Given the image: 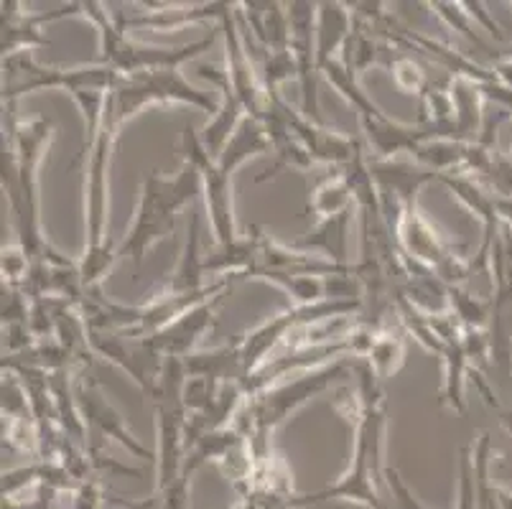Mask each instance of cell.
I'll return each instance as SVG.
<instances>
[{
	"label": "cell",
	"mask_w": 512,
	"mask_h": 509,
	"mask_svg": "<svg viewBox=\"0 0 512 509\" xmlns=\"http://www.w3.org/2000/svg\"><path fill=\"white\" fill-rule=\"evenodd\" d=\"M54 138V123L46 115L21 120L16 105H6V135H3V191L8 196L18 245L31 263L57 258L41 230L39 166Z\"/></svg>",
	"instance_id": "cell-1"
},
{
	"label": "cell",
	"mask_w": 512,
	"mask_h": 509,
	"mask_svg": "<svg viewBox=\"0 0 512 509\" xmlns=\"http://www.w3.org/2000/svg\"><path fill=\"white\" fill-rule=\"evenodd\" d=\"M357 403H355V448L349 469L337 482L316 489L309 494H296L293 507L319 502H352L365 509H385V502L377 492V482L383 479V446L385 423H388V392L385 382L370 370V364L360 359L357 367Z\"/></svg>",
	"instance_id": "cell-2"
},
{
	"label": "cell",
	"mask_w": 512,
	"mask_h": 509,
	"mask_svg": "<svg viewBox=\"0 0 512 509\" xmlns=\"http://www.w3.org/2000/svg\"><path fill=\"white\" fill-rule=\"evenodd\" d=\"M362 357H339L329 364H321L314 370H306L304 375L296 377L286 385H273L260 395L245 398L240 413H237L232 426L242 433L245 443H248L250 459H263V456L273 454V433L291 418L296 410L304 408L309 400L316 395L327 392L337 382H344L347 377L357 375Z\"/></svg>",
	"instance_id": "cell-3"
},
{
	"label": "cell",
	"mask_w": 512,
	"mask_h": 509,
	"mask_svg": "<svg viewBox=\"0 0 512 509\" xmlns=\"http://www.w3.org/2000/svg\"><path fill=\"white\" fill-rule=\"evenodd\" d=\"M199 194H202V174L192 163L184 161L174 179H166L158 171H151L141 184L136 219L118 245V260L128 258L133 260L136 268H141L148 250L174 235L179 212L192 207Z\"/></svg>",
	"instance_id": "cell-4"
},
{
	"label": "cell",
	"mask_w": 512,
	"mask_h": 509,
	"mask_svg": "<svg viewBox=\"0 0 512 509\" xmlns=\"http://www.w3.org/2000/svg\"><path fill=\"white\" fill-rule=\"evenodd\" d=\"M82 16L97 28L100 36V64L115 69L118 74H138L153 72V69H179L181 64L192 62L204 51L212 49L217 41V31H212L204 39L192 41L184 46H146L128 39L123 28L115 23L113 13L107 11L102 3L85 0L82 3Z\"/></svg>",
	"instance_id": "cell-5"
},
{
	"label": "cell",
	"mask_w": 512,
	"mask_h": 509,
	"mask_svg": "<svg viewBox=\"0 0 512 509\" xmlns=\"http://www.w3.org/2000/svg\"><path fill=\"white\" fill-rule=\"evenodd\" d=\"M186 367L184 359H166L161 380L151 403L156 408V492H166L181 479L186 461V418L189 410L184 403Z\"/></svg>",
	"instance_id": "cell-6"
},
{
	"label": "cell",
	"mask_w": 512,
	"mask_h": 509,
	"mask_svg": "<svg viewBox=\"0 0 512 509\" xmlns=\"http://www.w3.org/2000/svg\"><path fill=\"white\" fill-rule=\"evenodd\" d=\"M192 105L197 110L217 115L220 102H214L209 92L197 90L179 69H153V72L123 74L113 92H107V110L115 123L123 128L148 105Z\"/></svg>",
	"instance_id": "cell-7"
},
{
	"label": "cell",
	"mask_w": 512,
	"mask_h": 509,
	"mask_svg": "<svg viewBox=\"0 0 512 509\" xmlns=\"http://www.w3.org/2000/svg\"><path fill=\"white\" fill-rule=\"evenodd\" d=\"M120 74L105 64L92 67H46L34 56V51H18L3 56V105H18L23 95L39 90H67L69 95L79 90L113 92Z\"/></svg>",
	"instance_id": "cell-8"
},
{
	"label": "cell",
	"mask_w": 512,
	"mask_h": 509,
	"mask_svg": "<svg viewBox=\"0 0 512 509\" xmlns=\"http://www.w3.org/2000/svg\"><path fill=\"white\" fill-rule=\"evenodd\" d=\"M77 403L82 415H85L87 431H90V441H87V454H90L92 466L95 469H110V471H120V474H130L138 476L141 471L130 469V466L118 464L113 459H105V443L113 438L118 441L120 446L128 448V454L138 456V459H156V454H151L136 436L125 426V418L118 413L110 400L105 398V392L102 387L97 385L95 380H85V377H79L77 380Z\"/></svg>",
	"instance_id": "cell-9"
},
{
	"label": "cell",
	"mask_w": 512,
	"mask_h": 509,
	"mask_svg": "<svg viewBox=\"0 0 512 509\" xmlns=\"http://www.w3.org/2000/svg\"><path fill=\"white\" fill-rule=\"evenodd\" d=\"M181 153H184V161L197 166L202 174V196L214 240L220 247L232 245L240 240L235 224V204H232V174L217 163V158L209 156L192 125H186L181 133Z\"/></svg>",
	"instance_id": "cell-10"
},
{
	"label": "cell",
	"mask_w": 512,
	"mask_h": 509,
	"mask_svg": "<svg viewBox=\"0 0 512 509\" xmlns=\"http://www.w3.org/2000/svg\"><path fill=\"white\" fill-rule=\"evenodd\" d=\"M288 6L291 54L301 90V112L314 123H324L319 112V59H316V6L309 0H293Z\"/></svg>",
	"instance_id": "cell-11"
},
{
	"label": "cell",
	"mask_w": 512,
	"mask_h": 509,
	"mask_svg": "<svg viewBox=\"0 0 512 509\" xmlns=\"http://www.w3.org/2000/svg\"><path fill=\"white\" fill-rule=\"evenodd\" d=\"M90 349L92 354H100L128 372L148 398L156 392L166 357L156 352L148 336L138 339V336L115 334V331H90Z\"/></svg>",
	"instance_id": "cell-12"
},
{
	"label": "cell",
	"mask_w": 512,
	"mask_h": 509,
	"mask_svg": "<svg viewBox=\"0 0 512 509\" xmlns=\"http://www.w3.org/2000/svg\"><path fill=\"white\" fill-rule=\"evenodd\" d=\"M390 227L398 237L403 255L431 270H439L446 260L454 258L456 252H462L423 217L418 202L400 204V212L390 219Z\"/></svg>",
	"instance_id": "cell-13"
},
{
	"label": "cell",
	"mask_w": 512,
	"mask_h": 509,
	"mask_svg": "<svg viewBox=\"0 0 512 509\" xmlns=\"http://www.w3.org/2000/svg\"><path fill=\"white\" fill-rule=\"evenodd\" d=\"M232 286L220 291L217 296L207 298L199 306H194L192 311H186L184 316L169 324L166 329H161L158 334L148 336L151 344L156 347V352L166 359H186L194 352L197 342L217 324V308L222 306L227 296H230Z\"/></svg>",
	"instance_id": "cell-14"
},
{
	"label": "cell",
	"mask_w": 512,
	"mask_h": 509,
	"mask_svg": "<svg viewBox=\"0 0 512 509\" xmlns=\"http://www.w3.org/2000/svg\"><path fill=\"white\" fill-rule=\"evenodd\" d=\"M3 16H0V31H3V41H0V51L3 56H13L18 51H34L39 46H49V39L41 34V26L49 21H59L67 16H82V3H69V6H59L57 11L49 13H26L21 11L18 0H3Z\"/></svg>",
	"instance_id": "cell-15"
},
{
	"label": "cell",
	"mask_w": 512,
	"mask_h": 509,
	"mask_svg": "<svg viewBox=\"0 0 512 509\" xmlns=\"http://www.w3.org/2000/svg\"><path fill=\"white\" fill-rule=\"evenodd\" d=\"M197 72L199 77L207 79V82L214 84V87H220L222 92L220 112H217V115H214L202 130V143L204 148H207V153L212 158H220V153L225 151L227 146V140H230L232 133L240 128L242 120L248 118V112H245L240 97H237L235 90H232L230 77H227L225 69L212 67V64H199Z\"/></svg>",
	"instance_id": "cell-16"
},
{
	"label": "cell",
	"mask_w": 512,
	"mask_h": 509,
	"mask_svg": "<svg viewBox=\"0 0 512 509\" xmlns=\"http://www.w3.org/2000/svg\"><path fill=\"white\" fill-rule=\"evenodd\" d=\"M199 222L202 214L192 209V219H189V230H186L184 250L176 263L174 273L166 275L151 296H189V293H204L209 286H204V255H202V235H199Z\"/></svg>",
	"instance_id": "cell-17"
},
{
	"label": "cell",
	"mask_w": 512,
	"mask_h": 509,
	"mask_svg": "<svg viewBox=\"0 0 512 509\" xmlns=\"http://www.w3.org/2000/svg\"><path fill=\"white\" fill-rule=\"evenodd\" d=\"M355 18L347 3H319L316 6V59H319V74L321 67L334 62V54L344 49L349 34H352Z\"/></svg>",
	"instance_id": "cell-18"
},
{
	"label": "cell",
	"mask_w": 512,
	"mask_h": 509,
	"mask_svg": "<svg viewBox=\"0 0 512 509\" xmlns=\"http://www.w3.org/2000/svg\"><path fill=\"white\" fill-rule=\"evenodd\" d=\"M352 217H355V212L339 214V217L332 219H319L314 230L293 242V247L304 252H319L321 258L329 260V263L352 265L349 263V227H352Z\"/></svg>",
	"instance_id": "cell-19"
},
{
	"label": "cell",
	"mask_w": 512,
	"mask_h": 509,
	"mask_svg": "<svg viewBox=\"0 0 512 509\" xmlns=\"http://www.w3.org/2000/svg\"><path fill=\"white\" fill-rule=\"evenodd\" d=\"M482 82L467 77L449 79V95L454 102V138L456 140H477L484 123V95Z\"/></svg>",
	"instance_id": "cell-20"
},
{
	"label": "cell",
	"mask_w": 512,
	"mask_h": 509,
	"mask_svg": "<svg viewBox=\"0 0 512 509\" xmlns=\"http://www.w3.org/2000/svg\"><path fill=\"white\" fill-rule=\"evenodd\" d=\"M464 329L462 334L446 342L444 352V385L439 392V408H449L451 413L464 415L467 413V398H464V387H467V375H472V362L464 349Z\"/></svg>",
	"instance_id": "cell-21"
},
{
	"label": "cell",
	"mask_w": 512,
	"mask_h": 509,
	"mask_svg": "<svg viewBox=\"0 0 512 509\" xmlns=\"http://www.w3.org/2000/svg\"><path fill=\"white\" fill-rule=\"evenodd\" d=\"M365 362L370 364V370L383 382L395 377L403 370V364H406V336L383 326V329L377 331Z\"/></svg>",
	"instance_id": "cell-22"
},
{
	"label": "cell",
	"mask_w": 512,
	"mask_h": 509,
	"mask_svg": "<svg viewBox=\"0 0 512 509\" xmlns=\"http://www.w3.org/2000/svg\"><path fill=\"white\" fill-rule=\"evenodd\" d=\"M309 207L319 219H332L339 217V214L355 212V191H352V184L344 176V171H337V174L316 186Z\"/></svg>",
	"instance_id": "cell-23"
},
{
	"label": "cell",
	"mask_w": 512,
	"mask_h": 509,
	"mask_svg": "<svg viewBox=\"0 0 512 509\" xmlns=\"http://www.w3.org/2000/svg\"><path fill=\"white\" fill-rule=\"evenodd\" d=\"M451 314L467 329H487L495 319V301L479 298L477 293L467 291L464 286H449Z\"/></svg>",
	"instance_id": "cell-24"
},
{
	"label": "cell",
	"mask_w": 512,
	"mask_h": 509,
	"mask_svg": "<svg viewBox=\"0 0 512 509\" xmlns=\"http://www.w3.org/2000/svg\"><path fill=\"white\" fill-rule=\"evenodd\" d=\"M388 69H390V74H393L395 87H398L403 95L421 97L423 92L428 90V84H431V79H428V74L423 72L421 64H418L413 56L403 54V51H395V56L390 59Z\"/></svg>",
	"instance_id": "cell-25"
},
{
	"label": "cell",
	"mask_w": 512,
	"mask_h": 509,
	"mask_svg": "<svg viewBox=\"0 0 512 509\" xmlns=\"http://www.w3.org/2000/svg\"><path fill=\"white\" fill-rule=\"evenodd\" d=\"M428 8H431V11H434L436 16L446 23V26H451L454 31H459L464 39L472 41L474 46H479V49H487V44L482 41V36L477 34V23L472 21V16H469V11L464 3H428Z\"/></svg>",
	"instance_id": "cell-26"
},
{
	"label": "cell",
	"mask_w": 512,
	"mask_h": 509,
	"mask_svg": "<svg viewBox=\"0 0 512 509\" xmlns=\"http://www.w3.org/2000/svg\"><path fill=\"white\" fill-rule=\"evenodd\" d=\"M72 509H102V484L97 482V476H90V479H82L77 482V487L72 489Z\"/></svg>",
	"instance_id": "cell-27"
},
{
	"label": "cell",
	"mask_w": 512,
	"mask_h": 509,
	"mask_svg": "<svg viewBox=\"0 0 512 509\" xmlns=\"http://www.w3.org/2000/svg\"><path fill=\"white\" fill-rule=\"evenodd\" d=\"M464 6H467L469 16H472V21L477 23V28H482V31H487V34H490L492 39L507 41L505 28H502L500 23H497L495 18L490 16V11H487V3H464Z\"/></svg>",
	"instance_id": "cell-28"
},
{
	"label": "cell",
	"mask_w": 512,
	"mask_h": 509,
	"mask_svg": "<svg viewBox=\"0 0 512 509\" xmlns=\"http://www.w3.org/2000/svg\"><path fill=\"white\" fill-rule=\"evenodd\" d=\"M497 212H500L502 224H507L512 230V199L510 196H497Z\"/></svg>",
	"instance_id": "cell-29"
},
{
	"label": "cell",
	"mask_w": 512,
	"mask_h": 509,
	"mask_svg": "<svg viewBox=\"0 0 512 509\" xmlns=\"http://www.w3.org/2000/svg\"><path fill=\"white\" fill-rule=\"evenodd\" d=\"M497 413H500L502 428H505L507 436H510V441H512V408H507V405H502V408L497 410Z\"/></svg>",
	"instance_id": "cell-30"
},
{
	"label": "cell",
	"mask_w": 512,
	"mask_h": 509,
	"mask_svg": "<svg viewBox=\"0 0 512 509\" xmlns=\"http://www.w3.org/2000/svg\"><path fill=\"white\" fill-rule=\"evenodd\" d=\"M497 497H500V509H512V492H510V489L497 487Z\"/></svg>",
	"instance_id": "cell-31"
},
{
	"label": "cell",
	"mask_w": 512,
	"mask_h": 509,
	"mask_svg": "<svg viewBox=\"0 0 512 509\" xmlns=\"http://www.w3.org/2000/svg\"><path fill=\"white\" fill-rule=\"evenodd\" d=\"M232 509H248V504H245V502H242V499H240V502H237Z\"/></svg>",
	"instance_id": "cell-32"
},
{
	"label": "cell",
	"mask_w": 512,
	"mask_h": 509,
	"mask_svg": "<svg viewBox=\"0 0 512 509\" xmlns=\"http://www.w3.org/2000/svg\"><path fill=\"white\" fill-rule=\"evenodd\" d=\"M510 161H512V153H510Z\"/></svg>",
	"instance_id": "cell-33"
},
{
	"label": "cell",
	"mask_w": 512,
	"mask_h": 509,
	"mask_svg": "<svg viewBox=\"0 0 512 509\" xmlns=\"http://www.w3.org/2000/svg\"><path fill=\"white\" fill-rule=\"evenodd\" d=\"M510 408H512V405H510Z\"/></svg>",
	"instance_id": "cell-34"
}]
</instances>
